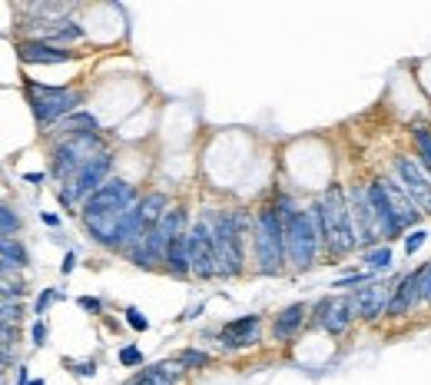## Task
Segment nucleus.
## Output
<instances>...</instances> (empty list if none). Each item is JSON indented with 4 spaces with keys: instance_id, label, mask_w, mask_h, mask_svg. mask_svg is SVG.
<instances>
[{
    "instance_id": "1",
    "label": "nucleus",
    "mask_w": 431,
    "mask_h": 385,
    "mask_svg": "<svg viewBox=\"0 0 431 385\" xmlns=\"http://www.w3.org/2000/svg\"><path fill=\"white\" fill-rule=\"evenodd\" d=\"M312 219H316L318 239H322V249L329 253V259H345L358 249L352 206H348L345 186H339V183L325 186V192L312 203Z\"/></svg>"
},
{
    "instance_id": "2",
    "label": "nucleus",
    "mask_w": 431,
    "mask_h": 385,
    "mask_svg": "<svg viewBox=\"0 0 431 385\" xmlns=\"http://www.w3.org/2000/svg\"><path fill=\"white\" fill-rule=\"evenodd\" d=\"M276 209L285 219V259H289L292 270H312L318 259V249H322V239H318L316 219H312V209H299L292 206L289 196H279Z\"/></svg>"
},
{
    "instance_id": "3",
    "label": "nucleus",
    "mask_w": 431,
    "mask_h": 385,
    "mask_svg": "<svg viewBox=\"0 0 431 385\" xmlns=\"http://www.w3.org/2000/svg\"><path fill=\"white\" fill-rule=\"evenodd\" d=\"M213 226V243H216V262H219V276L222 279H236L246 266V230H249V216L242 209H219L209 216Z\"/></svg>"
},
{
    "instance_id": "4",
    "label": "nucleus",
    "mask_w": 431,
    "mask_h": 385,
    "mask_svg": "<svg viewBox=\"0 0 431 385\" xmlns=\"http://www.w3.org/2000/svg\"><path fill=\"white\" fill-rule=\"evenodd\" d=\"M255 262L262 276H279L285 259V219L276 206H262L255 213Z\"/></svg>"
},
{
    "instance_id": "5",
    "label": "nucleus",
    "mask_w": 431,
    "mask_h": 385,
    "mask_svg": "<svg viewBox=\"0 0 431 385\" xmlns=\"http://www.w3.org/2000/svg\"><path fill=\"white\" fill-rule=\"evenodd\" d=\"M83 103V93L70 90V87H30V110H34V120L40 127H50L57 120H66L70 113L80 110Z\"/></svg>"
},
{
    "instance_id": "6",
    "label": "nucleus",
    "mask_w": 431,
    "mask_h": 385,
    "mask_svg": "<svg viewBox=\"0 0 431 385\" xmlns=\"http://www.w3.org/2000/svg\"><path fill=\"white\" fill-rule=\"evenodd\" d=\"M100 153H106L100 146V136H66L53 150V176L60 183H73L76 173Z\"/></svg>"
},
{
    "instance_id": "7",
    "label": "nucleus",
    "mask_w": 431,
    "mask_h": 385,
    "mask_svg": "<svg viewBox=\"0 0 431 385\" xmlns=\"http://www.w3.org/2000/svg\"><path fill=\"white\" fill-rule=\"evenodd\" d=\"M140 203V196H136V186L123 176H110V180L103 183L100 190L90 196L87 203L80 206V216H100V213H127L133 206Z\"/></svg>"
},
{
    "instance_id": "8",
    "label": "nucleus",
    "mask_w": 431,
    "mask_h": 385,
    "mask_svg": "<svg viewBox=\"0 0 431 385\" xmlns=\"http://www.w3.org/2000/svg\"><path fill=\"white\" fill-rule=\"evenodd\" d=\"M186 246H190V270L196 279H216L219 276V262H216V243H213V226L209 216L196 219L186 232Z\"/></svg>"
},
{
    "instance_id": "9",
    "label": "nucleus",
    "mask_w": 431,
    "mask_h": 385,
    "mask_svg": "<svg viewBox=\"0 0 431 385\" xmlns=\"http://www.w3.org/2000/svg\"><path fill=\"white\" fill-rule=\"evenodd\" d=\"M352 322H358V319H355L352 293H348V295H325V299H318L316 309H312V322H309V326H316V329H322L325 335L339 339V335L348 332Z\"/></svg>"
},
{
    "instance_id": "10",
    "label": "nucleus",
    "mask_w": 431,
    "mask_h": 385,
    "mask_svg": "<svg viewBox=\"0 0 431 385\" xmlns=\"http://www.w3.org/2000/svg\"><path fill=\"white\" fill-rule=\"evenodd\" d=\"M110 167H113V160H110V153H100L93 156L87 167L76 173L73 183H66V190H60V203L64 206H76V203H87L93 192L100 190L103 183L110 180Z\"/></svg>"
},
{
    "instance_id": "11",
    "label": "nucleus",
    "mask_w": 431,
    "mask_h": 385,
    "mask_svg": "<svg viewBox=\"0 0 431 385\" xmlns=\"http://www.w3.org/2000/svg\"><path fill=\"white\" fill-rule=\"evenodd\" d=\"M395 180L402 183V190L415 200V206L421 209V216H431V176L425 173L415 156H395Z\"/></svg>"
},
{
    "instance_id": "12",
    "label": "nucleus",
    "mask_w": 431,
    "mask_h": 385,
    "mask_svg": "<svg viewBox=\"0 0 431 385\" xmlns=\"http://www.w3.org/2000/svg\"><path fill=\"white\" fill-rule=\"evenodd\" d=\"M348 206H352L358 249H362V253H372V249L385 246V239H381V232H379V223H375V213H372V206H368V192L362 183L348 190Z\"/></svg>"
},
{
    "instance_id": "13",
    "label": "nucleus",
    "mask_w": 431,
    "mask_h": 385,
    "mask_svg": "<svg viewBox=\"0 0 431 385\" xmlns=\"http://www.w3.org/2000/svg\"><path fill=\"white\" fill-rule=\"evenodd\" d=\"M368 192V206H372V213H375V223H379V232H381V239L392 246V239H398L402 232H405V226H402V219L395 216V209H392V200H388V190H385V180H372L365 186Z\"/></svg>"
},
{
    "instance_id": "14",
    "label": "nucleus",
    "mask_w": 431,
    "mask_h": 385,
    "mask_svg": "<svg viewBox=\"0 0 431 385\" xmlns=\"http://www.w3.org/2000/svg\"><path fill=\"white\" fill-rule=\"evenodd\" d=\"M421 279H425V266H415L411 272H405L392 289L388 309H385V319H402L411 309L421 306Z\"/></svg>"
},
{
    "instance_id": "15",
    "label": "nucleus",
    "mask_w": 431,
    "mask_h": 385,
    "mask_svg": "<svg viewBox=\"0 0 431 385\" xmlns=\"http://www.w3.org/2000/svg\"><path fill=\"white\" fill-rule=\"evenodd\" d=\"M398 283V279H395ZM395 283H372V286H362L352 293V302H355V319L358 322H368L375 326L379 319H385V309H388V299H392V289Z\"/></svg>"
},
{
    "instance_id": "16",
    "label": "nucleus",
    "mask_w": 431,
    "mask_h": 385,
    "mask_svg": "<svg viewBox=\"0 0 431 385\" xmlns=\"http://www.w3.org/2000/svg\"><path fill=\"white\" fill-rule=\"evenodd\" d=\"M259 329H262V319L259 316H242L236 322H226L222 329H219V342L222 349H232V352H239V349H249V346H259Z\"/></svg>"
},
{
    "instance_id": "17",
    "label": "nucleus",
    "mask_w": 431,
    "mask_h": 385,
    "mask_svg": "<svg viewBox=\"0 0 431 385\" xmlns=\"http://www.w3.org/2000/svg\"><path fill=\"white\" fill-rule=\"evenodd\" d=\"M17 57L24 60V64H70L76 53H70L66 47H53L47 40H24L20 47H17Z\"/></svg>"
},
{
    "instance_id": "18",
    "label": "nucleus",
    "mask_w": 431,
    "mask_h": 385,
    "mask_svg": "<svg viewBox=\"0 0 431 385\" xmlns=\"http://www.w3.org/2000/svg\"><path fill=\"white\" fill-rule=\"evenodd\" d=\"M385 180V190H388V200H392V209H395V216L402 219V226L405 230H418V223H421V209L415 206V200L408 196L405 190H402V183L395 180V176H381Z\"/></svg>"
},
{
    "instance_id": "19",
    "label": "nucleus",
    "mask_w": 431,
    "mask_h": 385,
    "mask_svg": "<svg viewBox=\"0 0 431 385\" xmlns=\"http://www.w3.org/2000/svg\"><path fill=\"white\" fill-rule=\"evenodd\" d=\"M183 375L186 372H183V365L176 359H163V362H153V365L140 369L127 385H179Z\"/></svg>"
},
{
    "instance_id": "20",
    "label": "nucleus",
    "mask_w": 431,
    "mask_h": 385,
    "mask_svg": "<svg viewBox=\"0 0 431 385\" xmlns=\"http://www.w3.org/2000/svg\"><path fill=\"white\" fill-rule=\"evenodd\" d=\"M305 319H309V306L305 302H292V306H285L272 319V335L279 339V342H289V339H295V332L305 326Z\"/></svg>"
},
{
    "instance_id": "21",
    "label": "nucleus",
    "mask_w": 431,
    "mask_h": 385,
    "mask_svg": "<svg viewBox=\"0 0 431 385\" xmlns=\"http://www.w3.org/2000/svg\"><path fill=\"white\" fill-rule=\"evenodd\" d=\"M186 232H190V230H186ZM186 232H179V236H173V239H169V246H166V259H163V266L169 270V276H176V279H190V276H192Z\"/></svg>"
},
{
    "instance_id": "22",
    "label": "nucleus",
    "mask_w": 431,
    "mask_h": 385,
    "mask_svg": "<svg viewBox=\"0 0 431 385\" xmlns=\"http://www.w3.org/2000/svg\"><path fill=\"white\" fill-rule=\"evenodd\" d=\"M60 127L66 130V136H100V120L87 110H76L66 120H60Z\"/></svg>"
},
{
    "instance_id": "23",
    "label": "nucleus",
    "mask_w": 431,
    "mask_h": 385,
    "mask_svg": "<svg viewBox=\"0 0 431 385\" xmlns=\"http://www.w3.org/2000/svg\"><path fill=\"white\" fill-rule=\"evenodd\" d=\"M411 146H415V160H418L425 173L431 176V127H421L415 123L411 127Z\"/></svg>"
},
{
    "instance_id": "24",
    "label": "nucleus",
    "mask_w": 431,
    "mask_h": 385,
    "mask_svg": "<svg viewBox=\"0 0 431 385\" xmlns=\"http://www.w3.org/2000/svg\"><path fill=\"white\" fill-rule=\"evenodd\" d=\"M362 262H365L372 272H388L392 270V262H395L392 246L385 243V246H379V249H372V253H362Z\"/></svg>"
},
{
    "instance_id": "25",
    "label": "nucleus",
    "mask_w": 431,
    "mask_h": 385,
    "mask_svg": "<svg viewBox=\"0 0 431 385\" xmlns=\"http://www.w3.org/2000/svg\"><path fill=\"white\" fill-rule=\"evenodd\" d=\"M176 362L183 365V372H192V369H206L209 365V352H203V349H183L176 356Z\"/></svg>"
},
{
    "instance_id": "26",
    "label": "nucleus",
    "mask_w": 431,
    "mask_h": 385,
    "mask_svg": "<svg viewBox=\"0 0 431 385\" xmlns=\"http://www.w3.org/2000/svg\"><path fill=\"white\" fill-rule=\"evenodd\" d=\"M0 259H10L13 266L20 270V266H27V249L17 239H7V236H0Z\"/></svg>"
},
{
    "instance_id": "27",
    "label": "nucleus",
    "mask_w": 431,
    "mask_h": 385,
    "mask_svg": "<svg viewBox=\"0 0 431 385\" xmlns=\"http://www.w3.org/2000/svg\"><path fill=\"white\" fill-rule=\"evenodd\" d=\"M50 40H83V27L76 24V20H57V24H50Z\"/></svg>"
},
{
    "instance_id": "28",
    "label": "nucleus",
    "mask_w": 431,
    "mask_h": 385,
    "mask_svg": "<svg viewBox=\"0 0 431 385\" xmlns=\"http://www.w3.org/2000/svg\"><path fill=\"white\" fill-rule=\"evenodd\" d=\"M375 276L379 272H372V270H365V272H352V276H342V279H335V289H362V286H372L375 283Z\"/></svg>"
},
{
    "instance_id": "29",
    "label": "nucleus",
    "mask_w": 431,
    "mask_h": 385,
    "mask_svg": "<svg viewBox=\"0 0 431 385\" xmlns=\"http://www.w3.org/2000/svg\"><path fill=\"white\" fill-rule=\"evenodd\" d=\"M0 299L3 302H20L24 299V283H10L7 276H0Z\"/></svg>"
},
{
    "instance_id": "30",
    "label": "nucleus",
    "mask_w": 431,
    "mask_h": 385,
    "mask_svg": "<svg viewBox=\"0 0 431 385\" xmlns=\"http://www.w3.org/2000/svg\"><path fill=\"white\" fill-rule=\"evenodd\" d=\"M20 230V216L13 213L10 206H0V236H10Z\"/></svg>"
},
{
    "instance_id": "31",
    "label": "nucleus",
    "mask_w": 431,
    "mask_h": 385,
    "mask_svg": "<svg viewBox=\"0 0 431 385\" xmlns=\"http://www.w3.org/2000/svg\"><path fill=\"white\" fill-rule=\"evenodd\" d=\"M20 316H24V306H20V302H3V299H0V322H3V326H13Z\"/></svg>"
},
{
    "instance_id": "32",
    "label": "nucleus",
    "mask_w": 431,
    "mask_h": 385,
    "mask_svg": "<svg viewBox=\"0 0 431 385\" xmlns=\"http://www.w3.org/2000/svg\"><path fill=\"white\" fill-rule=\"evenodd\" d=\"M425 239H428V232L421 230V226H418V230L408 232V236H405V253H408V256H415L421 246H425Z\"/></svg>"
},
{
    "instance_id": "33",
    "label": "nucleus",
    "mask_w": 431,
    "mask_h": 385,
    "mask_svg": "<svg viewBox=\"0 0 431 385\" xmlns=\"http://www.w3.org/2000/svg\"><path fill=\"white\" fill-rule=\"evenodd\" d=\"M120 365H127V369L143 365V352L136 346H123V349H120Z\"/></svg>"
},
{
    "instance_id": "34",
    "label": "nucleus",
    "mask_w": 431,
    "mask_h": 385,
    "mask_svg": "<svg viewBox=\"0 0 431 385\" xmlns=\"http://www.w3.org/2000/svg\"><path fill=\"white\" fill-rule=\"evenodd\" d=\"M127 322H129V329H136V332H146V329H150V319H146L136 306H127Z\"/></svg>"
},
{
    "instance_id": "35",
    "label": "nucleus",
    "mask_w": 431,
    "mask_h": 385,
    "mask_svg": "<svg viewBox=\"0 0 431 385\" xmlns=\"http://www.w3.org/2000/svg\"><path fill=\"white\" fill-rule=\"evenodd\" d=\"M57 299H60V293H57V289H43V293L37 295V306H34V309H37V316H43V312H47Z\"/></svg>"
},
{
    "instance_id": "36",
    "label": "nucleus",
    "mask_w": 431,
    "mask_h": 385,
    "mask_svg": "<svg viewBox=\"0 0 431 385\" xmlns=\"http://www.w3.org/2000/svg\"><path fill=\"white\" fill-rule=\"evenodd\" d=\"M64 365H66V369H73L76 375H83V379L97 372V362H93V359H90V362H73V359H66Z\"/></svg>"
},
{
    "instance_id": "37",
    "label": "nucleus",
    "mask_w": 431,
    "mask_h": 385,
    "mask_svg": "<svg viewBox=\"0 0 431 385\" xmlns=\"http://www.w3.org/2000/svg\"><path fill=\"white\" fill-rule=\"evenodd\" d=\"M76 302H80V309H83V312H90V316H100V312H103V302H100V299H93V295H80Z\"/></svg>"
},
{
    "instance_id": "38",
    "label": "nucleus",
    "mask_w": 431,
    "mask_h": 385,
    "mask_svg": "<svg viewBox=\"0 0 431 385\" xmlns=\"http://www.w3.org/2000/svg\"><path fill=\"white\" fill-rule=\"evenodd\" d=\"M421 306L431 309V262H425V279H421Z\"/></svg>"
},
{
    "instance_id": "39",
    "label": "nucleus",
    "mask_w": 431,
    "mask_h": 385,
    "mask_svg": "<svg viewBox=\"0 0 431 385\" xmlns=\"http://www.w3.org/2000/svg\"><path fill=\"white\" fill-rule=\"evenodd\" d=\"M30 335H34V346H43V342H47V322L37 319L34 329H30Z\"/></svg>"
},
{
    "instance_id": "40",
    "label": "nucleus",
    "mask_w": 431,
    "mask_h": 385,
    "mask_svg": "<svg viewBox=\"0 0 431 385\" xmlns=\"http://www.w3.org/2000/svg\"><path fill=\"white\" fill-rule=\"evenodd\" d=\"M73 270H76V253H73V249H66V256H64V266H60V272H64V276H70Z\"/></svg>"
},
{
    "instance_id": "41",
    "label": "nucleus",
    "mask_w": 431,
    "mask_h": 385,
    "mask_svg": "<svg viewBox=\"0 0 431 385\" xmlns=\"http://www.w3.org/2000/svg\"><path fill=\"white\" fill-rule=\"evenodd\" d=\"M13 335H17V329H13V326H3V322H0V346L13 342Z\"/></svg>"
},
{
    "instance_id": "42",
    "label": "nucleus",
    "mask_w": 431,
    "mask_h": 385,
    "mask_svg": "<svg viewBox=\"0 0 431 385\" xmlns=\"http://www.w3.org/2000/svg\"><path fill=\"white\" fill-rule=\"evenodd\" d=\"M10 346H0V369H7V365H10Z\"/></svg>"
},
{
    "instance_id": "43",
    "label": "nucleus",
    "mask_w": 431,
    "mask_h": 385,
    "mask_svg": "<svg viewBox=\"0 0 431 385\" xmlns=\"http://www.w3.org/2000/svg\"><path fill=\"white\" fill-rule=\"evenodd\" d=\"M13 270H17V266H13L10 259H0V276H10Z\"/></svg>"
},
{
    "instance_id": "44",
    "label": "nucleus",
    "mask_w": 431,
    "mask_h": 385,
    "mask_svg": "<svg viewBox=\"0 0 431 385\" xmlns=\"http://www.w3.org/2000/svg\"><path fill=\"white\" fill-rule=\"evenodd\" d=\"M43 223H47V226H57V223H60V216H57V213H43Z\"/></svg>"
},
{
    "instance_id": "45",
    "label": "nucleus",
    "mask_w": 431,
    "mask_h": 385,
    "mask_svg": "<svg viewBox=\"0 0 431 385\" xmlns=\"http://www.w3.org/2000/svg\"><path fill=\"white\" fill-rule=\"evenodd\" d=\"M27 183H43V173H24Z\"/></svg>"
},
{
    "instance_id": "46",
    "label": "nucleus",
    "mask_w": 431,
    "mask_h": 385,
    "mask_svg": "<svg viewBox=\"0 0 431 385\" xmlns=\"http://www.w3.org/2000/svg\"><path fill=\"white\" fill-rule=\"evenodd\" d=\"M30 385H43V379H37V382H30Z\"/></svg>"
},
{
    "instance_id": "47",
    "label": "nucleus",
    "mask_w": 431,
    "mask_h": 385,
    "mask_svg": "<svg viewBox=\"0 0 431 385\" xmlns=\"http://www.w3.org/2000/svg\"><path fill=\"white\" fill-rule=\"evenodd\" d=\"M0 385H3V379H0Z\"/></svg>"
}]
</instances>
